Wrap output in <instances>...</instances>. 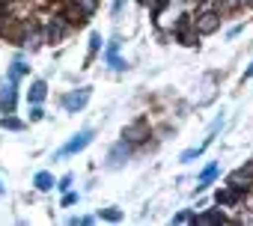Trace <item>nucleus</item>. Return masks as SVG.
I'll list each match as a JSON object with an SVG mask.
<instances>
[{"mask_svg": "<svg viewBox=\"0 0 253 226\" xmlns=\"http://www.w3.org/2000/svg\"><path fill=\"white\" fill-rule=\"evenodd\" d=\"M98 217H101V220H110V223H116V220H122V211L110 205V208H101V211H98Z\"/></svg>", "mask_w": 253, "mask_h": 226, "instance_id": "obj_20", "label": "nucleus"}, {"mask_svg": "<svg viewBox=\"0 0 253 226\" xmlns=\"http://www.w3.org/2000/svg\"><path fill=\"white\" fill-rule=\"evenodd\" d=\"M122 137L128 140V143H134V146L146 143V137H149V119L146 116H137L134 122H128V125L122 128Z\"/></svg>", "mask_w": 253, "mask_h": 226, "instance_id": "obj_5", "label": "nucleus"}, {"mask_svg": "<svg viewBox=\"0 0 253 226\" xmlns=\"http://www.w3.org/2000/svg\"><path fill=\"white\" fill-rule=\"evenodd\" d=\"M48 98V83L45 80H33L27 89V104H42Z\"/></svg>", "mask_w": 253, "mask_h": 226, "instance_id": "obj_10", "label": "nucleus"}, {"mask_svg": "<svg viewBox=\"0 0 253 226\" xmlns=\"http://www.w3.org/2000/svg\"><path fill=\"white\" fill-rule=\"evenodd\" d=\"M116 54H119V36H113V39L107 42V48H104V54H101V60H104V63H110V60H113Z\"/></svg>", "mask_w": 253, "mask_h": 226, "instance_id": "obj_19", "label": "nucleus"}, {"mask_svg": "<svg viewBox=\"0 0 253 226\" xmlns=\"http://www.w3.org/2000/svg\"><path fill=\"white\" fill-rule=\"evenodd\" d=\"M107 66H110L113 72H125V69H128V63H125V60H119V57H113V60H110Z\"/></svg>", "mask_w": 253, "mask_h": 226, "instance_id": "obj_27", "label": "nucleus"}, {"mask_svg": "<svg viewBox=\"0 0 253 226\" xmlns=\"http://www.w3.org/2000/svg\"><path fill=\"white\" fill-rule=\"evenodd\" d=\"M39 119H45L42 104H30V122H39Z\"/></svg>", "mask_w": 253, "mask_h": 226, "instance_id": "obj_24", "label": "nucleus"}, {"mask_svg": "<svg viewBox=\"0 0 253 226\" xmlns=\"http://www.w3.org/2000/svg\"><path fill=\"white\" fill-rule=\"evenodd\" d=\"M15 107H18V80L3 77L0 80V113L9 116V113H15Z\"/></svg>", "mask_w": 253, "mask_h": 226, "instance_id": "obj_2", "label": "nucleus"}, {"mask_svg": "<svg viewBox=\"0 0 253 226\" xmlns=\"http://www.w3.org/2000/svg\"><path fill=\"white\" fill-rule=\"evenodd\" d=\"M0 128H3V131H24V128H27V122H21L18 116H12V113H9V116L0 119Z\"/></svg>", "mask_w": 253, "mask_h": 226, "instance_id": "obj_17", "label": "nucleus"}, {"mask_svg": "<svg viewBox=\"0 0 253 226\" xmlns=\"http://www.w3.org/2000/svg\"><path fill=\"white\" fill-rule=\"evenodd\" d=\"M250 77H253V63H250V66L244 69V77H241V80H250Z\"/></svg>", "mask_w": 253, "mask_h": 226, "instance_id": "obj_29", "label": "nucleus"}, {"mask_svg": "<svg viewBox=\"0 0 253 226\" xmlns=\"http://www.w3.org/2000/svg\"><path fill=\"white\" fill-rule=\"evenodd\" d=\"M42 42H48V36H45V30L42 27H30L27 30V39H24V48H30V51H36Z\"/></svg>", "mask_w": 253, "mask_h": 226, "instance_id": "obj_12", "label": "nucleus"}, {"mask_svg": "<svg viewBox=\"0 0 253 226\" xmlns=\"http://www.w3.org/2000/svg\"><path fill=\"white\" fill-rule=\"evenodd\" d=\"M241 3H247V6H250V3H253V0H241Z\"/></svg>", "mask_w": 253, "mask_h": 226, "instance_id": "obj_31", "label": "nucleus"}, {"mask_svg": "<svg viewBox=\"0 0 253 226\" xmlns=\"http://www.w3.org/2000/svg\"><path fill=\"white\" fill-rule=\"evenodd\" d=\"M0 193H6V188H3V182H0Z\"/></svg>", "mask_w": 253, "mask_h": 226, "instance_id": "obj_30", "label": "nucleus"}, {"mask_svg": "<svg viewBox=\"0 0 253 226\" xmlns=\"http://www.w3.org/2000/svg\"><path fill=\"white\" fill-rule=\"evenodd\" d=\"M209 143H211V134L206 137V143H203V146H194V149H185V152L179 155V161H182V164H191L194 158H200V155L206 152V146H209Z\"/></svg>", "mask_w": 253, "mask_h": 226, "instance_id": "obj_16", "label": "nucleus"}, {"mask_svg": "<svg viewBox=\"0 0 253 226\" xmlns=\"http://www.w3.org/2000/svg\"><path fill=\"white\" fill-rule=\"evenodd\" d=\"M75 3H78L89 18H92V15H95V9H98V0H75Z\"/></svg>", "mask_w": 253, "mask_h": 226, "instance_id": "obj_22", "label": "nucleus"}, {"mask_svg": "<svg viewBox=\"0 0 253 226\" xmlns=\"http://www.w3.org/2000/svg\"><path fill=\"white\" fill-rule=\"evenodd\" d=\"M214 176H217V164H209V167L200 173V182H197V193H200V190H206V188L214 182Z\"/></svg>", "mask_w": 253, "mask_h": 226, "instance_id": "obj_13", "label": "nucleus"}, {"mask_svg": "<svg viewBox=\"0 0 253 226\" xmlns=\"http://www.w3.org/2000/svg\"><path fill=\"white\" fill-rule=\"evenodd\" d=\"M75 202H78V193L66 190V196H63V205H75Z\"/></svg>", "mask_w": 253, "mask_h": 226, "instance_id": "obj_28", "label": "nucleus"}, {"mask_svg": "<svg viewBox=\"0 0 253 226\" xmlns=\"http://www.w3.org/2000/svg\"><path fill=\"white\" fill-rule=\"evenodd\" d=\"M60 15H63V18H66L72 27H84V24L89 21V15H86V12H84L78 3H75V0H66V3H63V9H60Z\"/></svg>", "mask_w": 253, "mask_h": 226, "instance_id": "obj_9", "label": "nucleus"}, {"mask_svg": "<svg viewBox=\"0 0 253 226\" xmlns=\"http://www.w3.org/2000/svg\"><path fill=\"white\" fill-rule=\"evenodd\" d=\"M194 217H197V211H191V208H188V211L173 214V223H188V220H194Z\"/></svg>", "mask_w": 253, "mask_h": 226, "instance_id": "obj_23", "label": "nucleus"}, {"mask_svg": "<svg viewBox=\"0 0 253 226\" xmlns=\"http://www.w3.org/2000/svg\"><path fill=\"white\" fill-rule=\"evenodd\" d=\"M140 3H143V6H149L155 15H161V12H164V6L170 3V0H140Z\"/></svg>", "mask_w": 253, "mask_h": 226, "instance_id": "obj_21", "label": "nucleus"}, {"mask_svg": "<svg viewBox=\"0 0 253 226\" xmlns=\"http://www.w3.org/2000/svg\"><path fill=\"white\" fill-rule=\"evenodd\" d=\"M223 220H226V214L220 208H211V211H203L194 217V223H223Z\"/></svg>", "mask_w": 253, "mask_h": 226, "instance_id": "obj_14", "label": "nucleus"}, {"mask_svg": "<svg viewBox=\"0 0 253 226\" xmlns=\"http://www.w3.org/2000/svg\"><path fill=\"white\" fill-rule=\"evenodd\" d=\"M33 188H36V190H42V193H45V190H54V188H57V179H54L48 170H42V173H36V176H33Z\"/></svg>", "mask_w": 253, "mask_h": 226, "instance_id": "obj_11", "label": "nucleus"}, {"mask_svg": "<svg viewBox=\"0 0 253 226\" xmlns=\"http://www.w3.org/2000/svg\"><path fill=\"white\" fill-rule=\"evenodd\" d=\"M125 6H128V0H113V6H110V15H113V18H119Z\"/></svg>", "mask_w": 253, "mask_h": 226, "instance_id": "obj_25", "label": "nucleus"}, {"mask_svg": "<svg viewBox=\"0 0 253 226\" xmlns=\"http://www.w3.org/2000/svg\"><path fill=\"white\" fill-rule=\"evenodd\" d=\"M220 12H214V9H203L200 15H197V33L200 36H211L217 27H220Z\"/></svg>", "mask_w": 253, "mask_h": 226, "instance_id": "obj_8", "label": "nucleus"}, {"mask_svg": "<svg viewBox=\"0 0 253 226\" xmlns=\"http://www.w3.org/2000/svg\"><path fill=\"white\" fill-rule=\"evenodd\" d=\"M131 146H134V143H128L125 137H122L119 143H113L110 152H107V158H104V167H107V170H122L125 161L131 158Z\"/></svg>", "mask_w": 253, "mask_h": 226, "instance_id": "obj_4", "label": "nucleus"}, {"mask_svg": "<svg viewBox=\"0 0 253 226\" xmlns=\"http://www.w3.org/2000/svg\"><path fill=\"white\" fill-rule=\"evenodd\" d=\"M92 137H95V128H81L78 134H72V137H69V143H63V146L54 152V161H60V158H69V155H78V152H84V149L92 143Z\"/></svg>", "mask_w": 253, "mask_h": 226, "instance_id": "obj_1", "label": "nucleus"}, {"mask_svg": "<svg viewBox=\"0 0 253 226\" xmlns=\"http://www.w3.org/2000/svg\"><path fill=\"white\" fill-rule=\"evenodd\" d=\"M69 30H72V24H69L63 15H54V18L45 24V36H48V45H60V42L69 36Z\"/></svg>", "mask_w": 253, "mask_h": 226, "instance_id": "obj_6", "label": "nucleus"}, {"mask_svg": "<svg viewBox=\"0 0 253 226\" xmlns=\"http://www.w3.org/2000/svg\"><path fill=\"white\" fill-rule=\"evenodd\" d=\"M89 98H92V86H81V89L66 92V95L60 98V104H63L66 113H81V110L89 104Z\"/></svg>", "mask_w": 253, "mask_h": 226, "instance_id": "obj_3", "label": "nucleus"}, {"mask_svg": "<svg viewBox=\"0 0 253 226\" xmlns=\"http://www.w3.org/2000/svg\"><path fill=\"white\" fill-rule=\"evenodd\" d=\"M173 33H176V39L182 42V45H188V48H194L197 45V21H191L188 15H182L179 21H176V27H173Z\"/></svg>", "mask_w": 253, "mask_h": 226, "instance_id": "obj_7", "label": "nucleus"}, {"mask_svg": "<svg viewBox=\"0 0 253 226\" xmlns=\"http://www.w3.org/2000/svg\"><path fill=\"white\" fill-rule=\"evenodd\" d=\"M101 45H104V39H101V33H89V57H86V63L101 51Z\"/></svg>", "mask_w": 253, "mask_h": 226, "instance_id": "obj_18", "label": "nucleus"}, {"mask_svg": "<svg viewBox=\"0 0 253 226\" xmlns=\"http://www.w3.org/2000/svg\"><path fill=\"white\" fill-rule=\"evenodd\" d=\"M72 182H75V176H72V173H66V176H63V179H60V182H57V188H60V190H63V193H66V190H69V188H72Z\"/></svg>", "mask_w": 253, "mask_h": 226, "instance_id": "obj_26", "label": "nucleus"}, {"mask_svg": "<svg viewBox=\"0 0 253 226\" xmlns=\"http://www.w3.org/2000/svg\"><path fill=\"white\" fill-rule=\"evenodd\" d=\"M27 72H30V66H27V63H24V60L18 57V60H12V66H9L6 77H12V80H21V77H24Z\"/></svg>", "mask_w": 253, "mask_h": 226, "instance_id": "obj_15", "label": "nucleus"}]
</instances>
